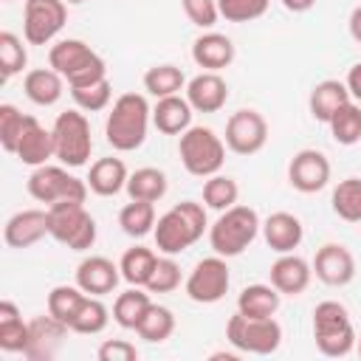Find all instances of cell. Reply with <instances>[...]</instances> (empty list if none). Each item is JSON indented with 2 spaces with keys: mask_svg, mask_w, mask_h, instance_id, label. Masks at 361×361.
I'll return each instance as SVG.
<instances>
[{
  "mask_svg": "<svg viewBox=\"0 0 361 361\" xmlns=\"http://www.w3.org/2000/svg\"><path fill=\"white\" fill-rule=\"evenodd\" d=\"M206 226H209L206 206H200L195 200H180L158 217V223L152 228L155 245H158V251H164L169 257L183 254L189 245H195L203 237Z\"/></svg>",
  "mask_w": 361,
  "mask_h": 361,
  "instance_id": "obj_1",
  "label": "cell"
},
{
  "mask_svg": "<svg viewBox=\"0 0 361 361\" xmlns=\"http://www.w3.org/2000/svg\"><path fill=\"white\" fill-rule=\"evenodd\" d=\"M149 118H152V110L141 93H121L113 102V110L107 113V121H104L107 144L118 152L138 149L147 138Z\"/></svg>",
  "mask_w": 361,
  "mask_h": 361,
  "instance_id": "obj_2",
  "label": "cell"
},
{
  "mask_svg": "<svg viewBox=\"0 0 361 361\" xmlns=\"http://www.w3.org/2000/svg\"><path fill=\"white\" fill-rule=\"evenodd\" d=\"M259 228H262V223H259L257 209L234 203L231 209L220 212V217L209 226V245L214 254H220L226 259L240 257L257 240Z\"/></svg>",
  "mask_w": 361,
  "mask_h": 361,
  "instance_id": "obj_3",
  "label": "cell"
},
{
  "mask_svg": "<svg viewBox=\"0 0 361 361\" xmlns=\"http://www.w3.org/2000/svg\"><path fill=\"white\" fill-rule=\"evenodd\" d=\"M48 65L71 85V87H82V85H93L99 79L107 76V65L104 59L82 39H59L56 45H51L48 51Z\"/></svg>",
  "mask_w": 361,
  "mask_h": 361,
  "instance_id": "obj_4",
  "label": "cell"
},
{
  "mask_svg": "<svg viewBox=\"0 0 361 361\" xmlns=\"http://www.w3.org/2000/svg\"><path fill=\"white\" fill-rule=\"evenodd\" d=\"M313 338H316L319 353L327 358H341L355 347L358 336H355L350 313L341 302L327 299L313 307Z\"/></svg>",
  "mask_w": 361,
  "mask_h": 361,
  "instance_id": "obj_5",
  "label": "cell"
},
{
  "mask_svg": "<svg viewBox=\"0 0 361 361\" xmlns=\"http://www.w3.org/2000/svg\"><path fill=\"white\" fill-rule=\"evenodd\" d=\"M178 155H180V164L189 175L212 178L223 169L226 144L212 127H189L186 133H180Z\"/></svg>",
  "mask_w": 361,
  "mask_h": 361,
  "instance_id": "obj_6",
  "label": "cell"
},
{
  "mask_svg": "<svg viewBox=\"0 0 361 361\" xmlns=\"http://www.w3.org/2000/svg\"><path fill=\"white\" fill-rule=\"evenodd\" d=\"M51 237L71 251H87L96 243V220L79 200H59L48 206Z\"/></svg>",
  "mask_w": 361,
  "mask_h": 361,
  "instance_id": "obj_7",
  "label": "cell"
},
{
  "mask_svg": "<svg viewBox=\"0 0 361 361\" xmlns=\"http://www.w3.org/2000/svg\"><path fill=\"white\" fill-rule=\"evenodd\" d=\"M226 338L240 353L271 355L282 344V327H279V322L274 316H268V319H251V316H243L237 310L226 322Z\"/></svg>",
  "mask_w": 361,
  "mask_h": 361,
  "instance_id": "obj_8",
  "label": "cell"
},
{
  "mask_svg": "<svg viewBox=\"0 0 361 361\" xmlns=\"http://www.w3.org/2000/svg\"><path fill=\"white\" fill-rule=\"evenodd\" d=\"M54 152L65 166H85L93 152L90 121L79 110H65L54 121Z\"/></svg>",
  "mask_w": 361,
  "mask_h": 361,
  "instance_id": "obj_9",
  "label": "cell"
},
{
  "mask_svg": "<svg viewBox=\"0 0 361 361\" xmlns=\"http://www.w3.org/2000/svg\"><path fill=\"white\" fill-rule=\"evenodd\" d=\"M87 180L71 175L65 166H34V172L28 175V195L45 206H54L59 200H79L85 203L87 197Z\"/></svg>",
  "mask_w": 361,
  "mask_h": 361,
  "instance_id": "obj_10",
  "label": "cell"
},
{
  "mask_svg": "<svg viewBox=\"0 0 361 361\" xmlns=\"http://www.w3.org/2000/svg\"><path fill=\"white\" fill-rule=\"evenodd\" d=\"M231 276H228V265L226 257L214 254V257H203L200 262H195L192 274L186 276V296L197 305H214L228 293Z\"/></svg>",
  "mask_w": 361,
  "mask_h": 361,
  "instance_id": "obj_11",
  "label": "cell"
},
{
  "mask_svg": "<svg viewBox=\"0 0 361 361\" xmlns=\"http://www.w3.org/2000/svg\"><path fill=\"white\" fill-rule=\"evenodd\" d=\"M65 0H25L23 8V37L28 45H48L65 25Z\"/></svg>",
  "mask_w": 361,
  "mask_h": 361,
  "instance_id": "obj_12",
  "label": "cell"
},
{
  "mask_svg": "<svg viewBox=\"0 0 361 361\" xmlns=\"http://www.w3.org/2000/svg\"><path fill=\"white\" fill-rule=\"evenodd\" d=\"M268 141V121L262 118V113L243 107L237 113L228 116L226 121V147L237 155H254L265 147Z\"/></svg>",
  "mask_w": 361,
  "mask_h": 361,
  "instance_id": "obj_13",
  "label": "cell"
},
{
  "mask_svg": "<svg viewBox=\"0 0 361 361\" xmlns=\"http://www.w3.org/2000/svg\"><path fill=\"white\" fill-rule=\"evenodd\" d=\"M288 180L296 192L313 195L330 183V161L319 149H299L288 164Z\"/></svg>",
  "mask_w": 361,
  "mask_h": 361,
  "instance_id": "obj_14",
  "label": "cell"
},
{
  "mask_svg": "<svg viewBox=\"0 0 361 361\" xmlns=\"http://www.w3.org/2000/svg\"><path fill=\"white\" fill-rule=\"evenodd\" d=\"M68 333H71V327L65 322H59L56 316H51V313L48 316H34L28 322V347H25L23 355L28 361H51L59 353Z\"/></svg>",
  "mask_w": 361,
  "mask_h": 361,
  "instance_id": "obj_15",
  "label": "cell"
},
{
  "mask_svg": "<svg viewBox=\"0 0 361 361\" xmlns=\"http://www.w3.org/2000/svg\"><path fill=\"white\" fill-rule=\"evenodd\" d=\"M313 274L330 288L350 285L355 276V257L341 243H324L313 257Z\"/></svg>",
  "mask_w": 361,
  "mask_h": 361,
  "instance_id": "obj_16",
  "label": "cell"
},
{
  "mask_svg": "<svg viewBox=\"0 0 361 361\" xmlns=\"http://www.w3.org/2000/svg\"><path fill=\"white\" fill-rule=\"evenodd\" d=\"M45 234H51L48 226V209H23L11 214L3 226V240L8 248H28L39 243Z\"/></svg>",
  "mask_w": 361,
  "mask_h": 361,
  "instance_id": "obj_17",
  "label": "cell"
},
{
  "mask_svg": "<svg viewBox=\"0 0 361 361\" xmlns=\"http://www.w3.org/2000/svg\"><path fill=\"white\" fill-rule=\"evenodd\" d=\"M186 102L197 113H217L228 102V85L217 71H203L186 82Z\"/></svg>",
  "mask_w": 361,
  "mask_h": 361,
  "instance_id": "obj_18",
  "label": "cell"
},
{
  "mask_svg": "<svg viewBox=\"0 0 361 361\" xmlns=\"http://www.w3.org/2000/svg\"><path fill=\"white\" fill-rule=\"evenodd\" d=\"M121 279V268L107 257H85L76 265V285L90 296L113 293Z\"/></svg>",
  "mask_w": 361,
  "mask_h": 361,
  "instance_id": "obj_19",
  "label": "cell"
},
{
  "mask_svg": "<svg viewBox=\"0 0 361 361\" xmlns=\"http://www.w3.org/2000/svg\"><path fill=\"white\" fill-rule=\"evenodd\" d=\"M313 276V265L302 259L299 254H279V259L271 265V285L285 296H299L307 290Z\"/></svg>",
  "mask_w": 361,
  "mask_h": 361,
  "instance_id": "obj_20",
  "label": "cell"
},
{
  "mask_svg": "<svg viewBox=\"0 0 361 361\" xmlns=\"http://www.w3.org/2000/svg\"><path fill=\"white\" fill-rule=\"evenodd\" d=\"M25 166H42L48 164V158H56L54 152V130H45L34 116L25 118L23 135L17 141V152H14Z\"/></svg>",
  "mask_w": 361,
  "mask_h": 361,
  "instance_id": "obj_21",
  "label": "cell"
},
{
  "mask_svg": "<svg viewBox=\"0 0 361 361\" xmlns=\"http://www.w3.org/2000/svg\"><path fill=\"white\" fill-rule=\"evenodd\" d=\"M262 237H265V243H268L271 251L290 254L293 248H299V243L305 237V228H302V220L296 214H290V212H274L262 223Z\"/></svg>",
  "mask_w": 361,
  "mask_h": 361,
  "instance_id": "obj_22",
  "label": "cell"
},
{
  "mask_svg": "<svg viewBox=\"0 0 361 361\" xmlns=\"http://www.w3.org/2000/svg\"><path fill=\"white\" fill-rule=\"evenodd\" d=\"M192 59L203 71H223L234 62V42L226 34L206 31L192 42Z\"/></svg>",
  "mask_w": 361,
  "mask_h": 361,
  "instance_id": "obj_23",
  "label": "cell"
},
{
  "mask_svg": "<svg viewBox=\"0 0 361 361\" xmlns=\"http://www.w3.org/2000/svg\"><path fill=\"white\" fill-rule=\"evenodd\" d=\"M152 124L164 135H180V133H186L192 127V104L186 99H180L178 93L175 96H164L152 107Z\"/></svg>",
  "mask_w": 361,
  "mask_h": 361,
  "instance_id": "obj_24",
  "label": "cell"
},
{
  "mask_svg": "<svg viewBox=\"0 0 361 361\" xmlns=\"http://www.w3.org/2000/svg\"><path fill=\"white\" fill-rule=\"evenodd\" d=\"M127 178L130 175L121 158H99L87 172V186L102 197H113L121 189H127Z\"/></svg>",
  "mask_w": 361,
  "mask_h": 361,
  "instance_id": "obj_25",
  "label": "cell"
},
{
  "mask_svg": "<svg viewBox=\"0 0 361 361\" xmlns=\"http://www.w3.org/2000/svg\"><path fill=\"white\" fill-rule=\"evenodd\" d=\"M62 87H65V79L54 71V68H34L25 73L23 79V90L25 96L39 104V107H51L62 99Z\"/></svg>",
  "mask_w": 361,
  "mask_h": 361,
  "instance_id": "obj_26",
  "label": "cell"
},
{
  "mask_svg": "<svg viewBox=\"0 0 361 361\" xmlns=\"http://www.w3.org/2000/svg\"><path fill=\"white\" fill-rule=\"evenodd\" d=\"M353 96H350V90H347V82H338V79H324V82H319L313 90H310V99H307V104H310V116L316 118V121H330L333 118V113L341 107V104H347Z\"/></svg>",
  "mask_w": 361,
  "mask_h": 361,
  "instance_id": "obj_27",
  "label": "cell"
},
{
  "mask_svg": "<svg viewBox=\"0 0 361 361\" xmlns=\"http://www.w3.org/2000/svg\"><path fill=\"white\" fill-rule=\"evenodd\" d=\"M28 347V322H23L20 307L8 299L0 302V350L25 353Z\"/></svg>",
  "mask_w": 361,
  "mask_h": 361,
  "instance_id": "obj_28",
  "label": "cell"
},
{
  "mask_svg": "<svg viewBox=\"0 0 361 361\" xmlns=\"http://www.w3.org/2000/svg\"><path fill=\"white\" fill-rule=\"evenodd\" d=\"M279 296L274 285H248L237 296V310L251 319H268L279 310Z\"/></svg>",
  "mask_w": 361,
  "mask_h": 361,
  "instance_id": "obj_29",
  "label": "cell"
},
{
  "mask_svg": "<svg viewBox=\"0 0 361 361\" xmlns=\"http://www.w3.org/2000/svg\"><path fill=\"white\" fill-rule=\"evenodd\" d=\"M155 262H158L155 251H149L144 245H133V248L124 251V257L118 262L121 279L130 282V285H135V288H147V282H149V276L155 271Z\"/></svg>",
  "mask_w": 361,
  "mask_h": 361,
  "instance_id": "obj_30",
  "label": "cell"
},
{
  "mask_svg": "<svg viewBox=\"0 0 361 361\" xmlns=\"http://www.w3.org/2000/svg\"><path fill=\"white\" fill-rule=\"evenodd\" d=\"M127 195H130V200L158 203L166 195V175L155 166H141L127 178Z\"/></svg>",
  "mask_w": 361,
  "mask_h": 361,
  "instance_id": "obj_31",
  "label": "cell"
},
{
  "mask_svg": "<svg viewBox=\"0 0 361 361\" xmlns=\"http://www.w3.org/2000/svg\"><path fill=\"white\" fill-rule=\"evenodd\" d=\"M186 87V76L178 65H152L147 73H144V90L155 99H164V96H175Z\"/></svg>",
  "mask_w": 361,
  "mask_h": 361,
  "instance_id": "obj_32",
  "label": "cell"
},
{
  "mask_svg": "<svg viewBox=\"0 0 361 361\" xmlns=\"http://www.w3.org/2000/svg\"><path fill=\"white\" fill-rule=\"evenodd\" d=\"M327 124H330V135H333L336 144L353 147V144L361 141V107L353 99L347 104H341Z\"/></svg>",
  "mask_w": 361,
  "mask_h": 361,
  "instance_id": "obj_33",
  "label": "cell"
},
{
  "mask_svg": "<svg viewBox=\"0 0 361 361\" xmlns=\"http://www.w3.org/2000/svg\"><path fill=\"white\" fill-rule=\"evenodd\" d=\"M135 333H138L144 341H149V344H161V341H166V338L175 333V316H172V310L164 307V305H155V302H152V305L147 307V313L141 316Z\"/></svg>",
  "mask_w": 361,
  "mask_h": 361,
  "instance_id": "obj_34",
  "label": "cell"
},
{
  "mask_svg": "<svg viewBox=\"0 0 361 361\" xmlns=\"http://www.w3.org/2000/svg\"><path fill=\"white\" fill-rule=\"evenodd\" d=\"M149 305H152V302H149V293H144V290H138V288L133 285L130 290L118 293V299H116V305H113V319H116L118 327L135 330Z\"/></svg>",
  "mask_w": 361,
  "mask_h": 361,
  "instance_id": "obj_35",
  "label": "cell"
},
{
  "mask_svg": "<svg viewBox=\"0 0 361 361\" xmlns=\"http://www.w3.org/2000/svg\"><path fill=\"white\" fill-rule=\"evenodd\" d=\"M118 226L127 237H147L155 228V206L149 200H130L118 212Z\"/></svg>",
  "mask_w": 361,
  "mask_h": 361,
  "instance_id": "obj_36",
  "label": "cell"
},
{
  "mask_svg": "<svg viewBox=\"0 0 361 361\" xmlns=\"http://www.w3.org/2000/svg\"><path fill=\"white\" fill-rule=\"evenodd\" d=\"M333 212L347 223H361V178H344L333 189Z\"/></svg>",
  "mask_w": 361,
  "mask_h": 361,
  "instance_id": "obj_37",
  "label": "cell"
},
{
  "mask_svg": "<svg viewBox=\"0 0 361 361\" xmlns=\"http://www.w3.org/2000/svg\"><path fill=\"white\" fill-rule=\"evenodd\" d=\"M85 299H87V293L79 285H56L48 293V313L56 316L59 322H65L71 327V322L79 313V307H82Z\"/></svg>",
  "mask_w": 361,
  "mask_h": 361,
  "instance_id": "obj_38",
  "label": "cell"
},
{
  "mask_svg": "<svg viewBox=\"0 0 361 361\" xmlns=\"http://www.w3.org/2000/svg\"><path fill=\"white\" fill-rule=\"evenodd\" d=\"M237 197H240V186H237L234 178L220 175V172L206 178V183H203V203H206V209L226 212V209H231L237 203Z\"/></svg>",
  "mask_w": 361,
  "mask_h": 361,
  "instance_id": "obj_39",
  "label": "cell"
},
{
  "mask_svg": "<svg viewBox=\"0 0 361 361\" xmlns=\"http://www.w3.org/2000/svg\"><path fill=\"white\" fill-rule=\"evenodd\" d=\"M107 322H110V310L104 307V302L99 296H90L87 293V299L82 302L79 313L71 322V330L73 333H82V336H96V333H102L107 327Z\"/></svg>",
  "mask_w": 361,
  "mask_h": 361,
  "instance_id": "obj_40",
  "label": "cell"
},
{
  "mask_svg": "<svg viewBox=\"0 0 361 361\" xmlns=\"http://www.w3.org/2000/svg\"><path fill=\"white\" fill-rule=\"evenodd\" d=\"M25 65H28V51L23 45V39L11 31H0V71H3V79L17 76Z\"/></svg>",
  "mask_w": 361,
  "mask_h": 361,
  "instance_id": "obj_41",
  "label": "cell"
},
{
  "mask_svg": "<svg viewBox=\"0 0 361 361\" xmlns=\"http://www.w3.org/2000/svg\"><path fill=\"white\" fill-rule=\"evenodd\" d=\"M71 96H73V102H76L79 110H85V113H99V110H104V107L110 104V99H113V85H110V79L104 76V79H99V82H93V85L71 87Z\"/></svg>",
  "mask_w": 361,
  "mask_h": 361,
  "instance_id": "obj_42",
  "label": "cell"
},
{
  "mask_svg": "<svg viewBox=\"0 0 361 361\" xmlns=\"http://www.w3.org/2000/svg\"><path fill=\"white\" fill-rule=\"evenodd\" d=\"M25 113H20L14 104H0V144L6 152H17V141L25 127Z\"/></svg>",
  "mask_w": 361,
  "mask_h": 361,
  "instance_id": "obj_43",
  "label": "cell"
},
{
  "mask_svg": "<svg viewBox=\"0 0 361 361\" xmlns=\"http://www.w3.org/2000/svg\"><path fill=\"white\" fill-rule=\"evenodd\" d=\"M268 3L271 0H217V8L228 23H251L268 11Z\"/></svg>",
  "mask_w": 361,
  "mask_h": 361,
  "instance_id": "obj_44",
  "label": "cell"
},
{
  "mask_svg": "<svg viewBox=\"0 0 361 361\" xmlns=\"http://www.w3.org/2000/svg\"><path fill=\"white\" fill-rule=\"evenodd\" d=\"M180 285V265L166 254V257H158L155 262V271L147 282V290L149 293H169Z\"/></svg>",
  "mask_w": 361,
  "mask_h": 361,
  "instance_id": "obj_45",
  "label": "cell"
},
{
  "mask_svg": "<svg viewBox=\"0 0 361 361\" xmlns=\"http://www.w3.org/2000/svg\"><path fill=\"white\" fill-rule=\"evenodd\" d=\"M186 17L192 25L197 28H212L220 17V8H217V0H180Z\"/></svg>",
  "mask_w": 361,
  "mask_h": 361,
  "instance_id": "obj_46",
  "label": "cell"
},
{
  "mask_svg": "<svg viewBox=\"0 0 361 361\" xmlns=\"http://www.w3.org/2000/svg\"><path fill=\"white\" fill-rule=\"evenodd\" d=\"M96 355H99V361H135L138 350H135V344H130L124 338H107L96 350Z\"/></svg>",
  "mask_w": 361,
  "mask_h": 361,
  "instance_id": "obj_47",
  "label": "cell"
},
{
  "mask_svg": "<svg viewBox=\"0 0 361 361\" xmlns=\"http://www.w3.org/2000/svg\"><path fill=\"white\" fill-rule=\"evenodd\" d=\"M347 90H350V96L355 102H361V62H355L350 68V73H347Z\"/></svg>",
  "mask_w": 361,
  "mask_h": 361,
  "instance_id": "obj_48",
  "label": "cell"
},
{
  "mask_svg": "<svg viewBox=\"0 0 361 361\" xmlns=\"http://www.w3.org/2000/svg\"><path fill=\"white\" fill-rule=\"evenodd\" d=\"M347 25H350V37H353V39L361 45V6H355V8L350 11Z\"/></svg>",
  "mask_w": 361,
  "mask_h": 361,
  "instance_id": "obj_49",
  "label": "cell"
},
{
  "mask_svg": "<svg viewBox=\"0 0 361 361\" xmlns=\"http://www.w3.org/2000/svg\"><path fill=\"white\" fill-rule=\"evenodd\" d=\"M313 3H316V0H282V6H285L288 11H293V14H302V11L313 8Z\"/></svg>",
  "mask_w": 361,
  "mask_h": 361,
  "instance_id": "obj_50",
  "label": "cell"
},
{
  "mask_svg": "<svg viewBox=\"0 0 361 361\" xmlns=\"http://www.w3.org/2000/svg\"><path fill=\"white\" fill-rule=\"evenodd\" d=\"M65 3H85V0H65Z\"/></svg>",
  "mask_w": 361,
  "mask_h": 361,
  "instance_id": "obj_51",
  "label": "cell"
},
{
  "mask_svg": "<svg viewBox=\"0 0 361 361\" xmlns=\"http://www.w3.org/2000/svg\"><path fill=\"white\" fill-rule=\"evenodd\" d=\"M355 344H358V355H361V338H358V341H355Z\"/></svg>",
  "mask_w": 361,
  "mask_h": 361,
  "instance_id": "obj_52",
  "label": "cell"
}]
</instances>
